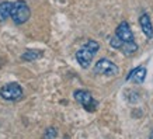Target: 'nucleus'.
<instances>
[{
  "instance_id": "nucleus-1",
  "label": "nucleus",
  "mask_w": 153,
  "mask_h": 139,
  "mask_svg": "<svg viewBox=\"0 0 153 139\" xmlns=\"http://www.w3.org/2000/svg\"><path fill=\"white\" fill-rule=\"evenodd\" d=\"M100 49V44L94 39H88L86 44H84L79 51L76 52V60L82 68L87 69L90 63L93 62L94 55L97 54V51Z\"/></svg>"
},
{
  "instance_id": "nucleus-2",
  "label": "nucleus",
  "mask_w": 153,
  "mask_h": 139,
  "mask_svg": "<svg viewBox=\"0 0 153 139\" xmlns=\"http://www.w3.org/2000/svg\"><path fill=\"white\" fill-rule=\"evenodd\" d=\"M30 16H31V10H30L28 4L24 0L14 1L13 6H11V11H10V17H11V20H13L14 23L17 24V25L27 23Z\"/></svg>"
},
{
  "instance_id": "nucleus-3",
  "label": "nucleus",
  "mask_w": 153,
  "mask_h": 139,
  "mask_svg": "<svg viewBox=\"0 0 153 139\" xmlns=\"http://www.w3.org/2000/svg\"><path fill=\"white\" fill-rule=\"evenodd\" d=\"M93 72L96 74H102V76H117V74L120 73V69H118V66L112 60L107 59V58H102V59L96 62V65L93 68Z\"/></svg>"
},
{
  "instance_id": "nucleus-4",
  "label": "nucleus",
  "mask_w": 153,
  "mask_h": 139,
  "mask_svg": "<svg viewBox=\"0 0 153 139\" xmlns=\"http://www.w3.org/2000/svg\"><path fill=\"white\" fill-rule=\"evenodd\" d=\"M0 96L6 101H17L23 97V88L19 83H7L0 88Z\"/></svg>"
},
{
  "instance_id": "nucleus-5",
  "label": "nucleus",
  "mask_w": 153,
  "mask_h": 139,
  "mask_svg": "<svg viewBox=\"0 0 153 139\" xmlns=\"http://www.w3.org/2000/svg\"><path fill=\"white\" fill-rule=\"evenodd\" d=\"M73 96H74V100L79 103L84 110H87V111H96L97 101L94 100V97L91 96L90 91H87V90H76Z\"/></svg>"
},
{
  "instance_id": "nucleus-6",
  "label": "nucleus",
  "mask_w": 153,
  "mask_h": 139,
  "mask_svg": "<svg viewBox=\"0 0 153 139\" xmlns=\"http://www.w3.org/2000/svg\"><path fill=\"white\" fill-rule=\"evenodd\" d=\"M115 35L120 38L122 42H132V41H135L134 33H132V30H131L129 24L126 23V21H122V23H121L120 25L117 27Z\"/></svg>"
},
{
  "instance_id": "nucleus-7",
  "label": "nucleus",
  "mask_w": 153,
  "mask_h": 139,
  "mask_svg": "<svg viewBox=\"0 0 153 139\" xmlns=\"http://www.w3.org/2000/svg\"><path fill=\"white\" fill-rule=\"evenodd\" d=\"M146 79V68L145 66H138L132 69L126 76V82H134L135 84H142Z\"/></svg>"
},
{
  "instance_id": "nucleus-8",
  "label": "nucleus",
  "mask_w": 153,
  "mask_h": 139,
  "mask_svg": "<svg viewBox=\"0 0 153 139\" xmlns=\"http://www.w3.org/2000/svg\"><path fill=\"white\" fill-rule=\"evenodd\" d=\"M139 25H140V30L143 31V34L146 35V37H148V38H152L153 37L152 20H150V17H149L146 13H143L139 17Z\"/></svg>"
},
{
  "instance_id": "nucleus-9",
  "label": "nucleus",
  "mask_w": 153,
  "mask_h": 139,
  "mask_svg": "<svg viewBox=\"0 0 153 139\" xmlns=\"http://www.w3.org/2000/svg\"><path fill=\"white\" fill-rule=\"evenodd\" d=\"M11 1H1L0 3V23H3L10 17V11H11Z\"/></svg>"
},
{
  "instance_id": "nucleus-10",
  "label": "nucleus",
  "mask_w": 153,
  "mask_h": 139,
  "mask_svg": "<svg viewBox=\"0 0 153 139\" xmlns=\"http://www.w3.org/2000/svg\"><path fill=\"white\" fill-rule=\"evenodd\" d=\"M42 56L41 51H35V49H30V51H25L21 55V59L23 60H28V62H33V60H37Z\"/></svg>"
},
{
  "instance_id": "nucleus-11",
  "label": "nucleus",
  "mask_w": 153,
  "mask_h": 139,
  "mask_svg": "<svg viewBox=\"0 0 153 139\" xmlns=\"http://www.w3.org/2000/svg\"><path fill=\"white\" fill-rule=\"evenodd\" d=\"M110 45H111L112 48H115V49H120L121 45H122V41H121V39L117 37V35H114V37L110 39Z\"/></svg>"
},
{
  "instance_id": "nucleus-12",
  "label": "nucleus",
  "mask_w": 153,
  "mask_h": 139,
  "mask_svg": "<svg viewBox=\"0 0 153 139\" xmlns=\"http://www.w3.org/2000/svg\"><path fill=\"white\" fill-rule=\"evenodd\" d=\"M56 136H58V131H56V128H53V126L48 128V129L45 131V134H44V138H56Z\"/></svg>"
},
{
  "instance_id": "nucleus-13",
  "label": "nucleus",
  "mask_w": 153,
  "mask_h": 139,
  "mask_svg": "<svg viewBox=\"0 0 153 139\" xmlns=\"http://www.w3.org/2000/svg\"><path fill=\"white\" fill-rule=\"evenodd\" d=\"M149 138H150V139H153V131H152V132H150V135H149Z\"/></svg>"
}]
</instances>
